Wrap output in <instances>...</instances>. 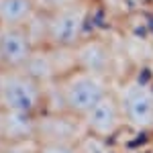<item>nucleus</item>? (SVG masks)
I'll return each mask as SVG.
<instances>
[{
  "label": "nucleus",
  "instance_id": "1",
  "mask_svg": "<svg viewBox=\"0 0 153 153\" xmlns=\"http://www.w3.org/2000/svg\"><path fill=\"white\" fill-rule=\"evenodd\" d=\"M90 19V8L84 0L61 2L57 6L43 10L31 29L39 45H51L61 49H74L86 39V27Z\"/></svg>",
  "mask_w": 153,
  "mask_h": 153
},
{
  "label": "nucleus",
  "instance_id": "2",
  "mask_svg": "<svg viewBox=\"0 0 153 153\" xmlns=\"http://www.w3.org/2000/svg\"><path fill=\"white\" fill-rule=\"evenodd\" d=\"M49 88L55 90L57 110L68 112L76 118H84V114L92 106H96L108 92L114 90L108 76L80 68V65L65 71L57 82L51 84Z\"/></svg>",
  "mask_w": 153,
  "mask_h": 153
},
{
  "label": "nucleus",
  "instance_id": "3",
  "mask_svg": "<svg viewBox=\"0 0 153 153\" xmlns=\"http://www.w3.org/2000/svg\"><path fill=\"white\" fill-rule=\"evenodd\" d=\"M49 86L27 70L0 71V102L4 112L39 118L49 110Z\"/></svg>",
  "mask_w": 153,
  "mask_h": 153
},
{
  "label": "nucleus",
  "instance_id": "4",
  "mask_svg": "<svg viewBox=\"0 0 153 153\" xmlns=\"http://www.w3.org/2000/svg\"><path fill=\"white\" fill-rule=\"evenodd\" d=\"M114 94L127 127L139 131L153 129V88L139 80H129L114 88Z\"/></svg>",
  "mask_w": 153,
  "mask_h": 153
},
{
  "label": "nucleus",
  "instance_id": "5",
  "mask_svg": "<svg viewBox=\"0 0 153 153\" xmlns=\"http://www.w3.org/2000/svg\"><path fill=\"white\" fill-rule=\"evenodd\" d=\"M82 125H84V131H86V137H92V139H98V141H108V139L117 137L118 133L127 127L114 90L108 92L98 104L92 106L84 114Z\"/></svg>",
  "mask_w": 153,
  "mask_h": 153
},
{
  "label": "nucleus",
  "instance_id": "6",
  "mask_svg": "<svg viewBox=\"0 0 153 153\" xmlns=\"http://www.w3.org/2000/svg\"><path fill=\"white\" fill-rule=\"evenodd\" d=\"M37 39L29 27H0L2 70H23L37 49Z\"/></svg>",
  "mask_w": 153,
  "mask_h": 153
},
{
  "label": "nucleus",
  "instance_id": "7",
  "mask_svg": "<svg viewBox=\"0 0 153 153\" xmlns=\"http://www.w3.org/2000/svg\"><path fill=\"white\" fill-rule=\"evenodd\" d=\"M41 12L37 0H0V27H31Z\"/></svg>",
  "mask_w": 153,
  "mask_h": 153
},
{
  "label": "nucleus",
  "instance_id": "8",
  "mask_svg": "<svg viewBox=\"0 0 153 153\" xmlns=\"http://www.w3.org/2000/svg\"><path fill=\"white\" fill-rule=\"evenodd\" d=\"M37 123L39 118L14 114V112H2L0 117V129L4 133L8 143H23L37 141Z\"/></svg>",
  "mask_w": 153,
  "mask_h": 153
},
{
  "label": "nucleus",
  "instance_id": "9",
  "mask_svg": "<svg viewBox=\"0 0 153 153\" xmlns=\"http://www.w3.org/2000/svg\"><path fill=\"white\" fill-rule=\"evenodd\" d=\"M74 55H76V65L108 76L110 55H108V49L102 43H98V41L92 43V41L84 39L78 47H74Z\"/></svg>",
  "mask_w": 153,
  "mask_h": 153
},
{
  "label": "nucleus",
  "instance_id": "10",
  "mask_svg": "<svg viewBox=\"0 0 153 153\" xmlns=\"http://www.w3.org/2000/svg\"><path fill=\"white\" fill-rule=\"evenodd\" d=\"M35 153H84L82 145L76 141H55V139H39Z\"/></svg>",
  "mask_w": 153,
  "mask_h": 153
},
{
  "label": "nucleus",
  "instance_id": "11",
  "mask_svg": "<svg viewBox=\"0 0 153 153\" xmlns=\"http://www.w3.org/2000/svg\"><path fill=\"white\" fill-rule=\"evenodd\" d=\"M37 141H23V143H8L4 153H35Z\"/></svg>",
  "mask_w": 153,
  "mask_h": 153
},
{
  "label": "nucleus",
  "instance_id": "12",
  "mask_svg": "<svg viewBox=\"0 0 153 153\" xmlns=\"http://www.w3.org/2000/svg\"><path fill=\"white\" fill-rule=\"evenodd\" d=\"M6 145H8V141H6L4 133H2V129H0V153H4V149H6Z\"/></svg>",
  "mask_w": 153,
  "mask_h": 153
},
{
  "label": "nucleus",
  "instance_id": "13",
  "mask_svg": "<svg viewBox=\"0 0 153 153\" xmlns=\"http://www.w3.org/2000/svg\"><path fill=\"white\" fill-rule=\"evenodd\" d=\"M2 112H4V108H2V102H0V117H2Z\"/></svg>",
  "mask_w": 153,
  "mask_h": 153
}]
</instances>
